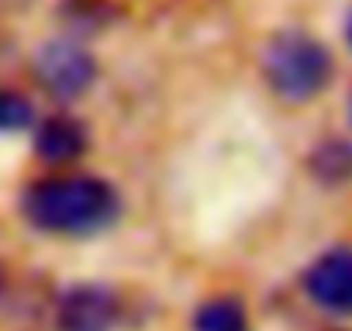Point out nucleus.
Returning a JSON list of instances; mask_svg holds the SVG:
<instances>
[{
    "instance_id": "1",
    "label": "nucleus",
    "mask_w": 352,
    "mask_h": 331,
    "mask_svg": "<svg viewBox=\"0 0 352 331\" xmlns=\"http://www.w3.org/2000/svg\"><path fill=\"white\" fill-rule=\"evenodd\" d=\"M21 214L35 231L83 238L111 228L121 214V194L87 173L45 176L21 194Z\"/></svg>"
},
{
    "instance_id": "2",
    "label": "nucleus",
    "mask_w": 352,
    "mask_h": 331,
    "mask_svg": "<svg viewBox=\"0 0 352 331\" xmlns=\"http://www.w3.org/2000/svg\"><path fill=\"white\" fill-rule=\"evenodd\" d=\"M263 80L287 104H307L335 76V59L324 42L300 28H283L263 45Z\"/></svg>"
},
{
    "instance_id": "3",
    "label": "nucleus",
    "mask_w": 352,
    "mask_h": 331,
    "mask_svg": "<svg viewBox=\"0 0 352 331\" xmlns=\"http://www.w3.org/2000/svg\"><path fill=\"white\" fill-rule=\"evenodd\" d=\"M35 83L56 100H76L97 83V59L76 38H52L32 59Z\"/></svg>"
},
{
    "instance_id": "4",
    "label": "nucleus",
    "mask_w": 352,
    "mask_h": 331,
    "mask_svg": "<svg viewBox=\"0 0 352 331\" xmlns=\"http://www.w3.org/2000/svg\"><path fill=\"white\" fill-rule=\"evenodd\" d=\"M121 297L100 283H76L56 300V331H118Z\"/></svg>"
},
{
    "instance_id": "5",
    "label": "nucleus",
    "mask_w": 352,
    "mask_h": 331,
    "mask_svg": "<svg viewBox=\"0 0 352 331\" xmlns=\"http://www.w3.org/2000/svg\"><path fill=\"white\" fill-rule=\"evenodd\" d=\"M304 293L314 307L352 317V249H328L304 269Z\"/></svg>"
},
{
    "instance_id": "6",
    "label": "nucleus",
    "mask_w": 352,
    "mask_h": 331,
    "mask_svg": "<svg viewBox=\"0 0 352 331\" xmlns=\"http://www.w3.org/2000/svg\"><path fill=\"white\" fill-rule=\"evenodd\" d=\"M87 124L73 114H52L35 131V152L49 166H69L87 152Z\"/></svg>"
},
{
    "instance_id": "7",
    "label": "nucleus",
    "mask_w": 352,
    "mask_h": 331,
    "mask_svg": "<svg viewBox=\"0 0 352 331\" xmlns=\"http://www.w3.org/2000/svg\"><path fill=\"white\" fill-rule=\"evenodd\" d=\"M307 173L321 187H345L352 183V141L342 135L321 138L307 152Z\"/></svg>"
},
{
    "instance_id": "8",
    "label": "nucleus",
    "mask_w": 352,
    "mask_h": 331,
    "mask_svg": "<svg viewBox=\"0 0 352 331\" xmlns=\"http://www.w3.org/2000/svg\"><path fill=\"white\" fill-rule=\"evenodd\" d=\"M56 18L73 35H100L121 18V11L111 0H59Z\"/></svg>"
},
{
    "instance_id": "9",
    "label": "nucleus",
    "mask_w": 352,
    "mask_h": 331,
    "mask_svg": "<svg viewBox=\"0 0 352 331\" xmlns=\"http://www.w3.org/2000/svg\"><path fill=\"white\" fill-rule=\"evenodd\" d=\"M190 331H252V324L239 297H211L197 304L190 317Z\"/></svg>"
},
{
    "instance_id": "10",
    "label": "nucleus",
    "mask_w": 352,
    "mask_h": 331,
    "mask_svg": "<svg viewBox=\"0 0 352 331\" xmlns=\"http://www.w3.org/2000/svg\"><path fill=\"white\" fill-rule=\"evenodd\" d=\"M35 121V107L18 90H0V131H25Z\"/></svg>"
},
{
    "instance_id": "11",
    "label": "nucleus",
    "mask_w": 352,
    "mask_h": 331,
    "mask_svg": "<svg viewBox=\"0 0 352 331\" xmlns=\"http://www.w3.org/2000/svg\"><path fill=\"white\" fill-rule=\"evenodd\" d=\"M345 45L352 49V11L345 14Z\"/></svg>"
},
{
    "instance_id": "12",
    "label": "nucleus",
    "mask_w": 352,
    "mask_h": 331,
    "mask_svg": "<svg viewBox=\"0 0 352 331\" xmlns=\"http://www.w3.org/2000/svg\"><path fill=\"white\" fill-rule=\"evenodd\" d=\"M0 286H4V266H0Z\"/></svg>"
}]
</instances>
